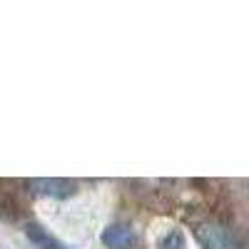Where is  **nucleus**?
<instances>
[{"mask_svg": "<svg viewBox=\"0 0 249 249\" xmlns=\"http://www.w3.org/2000/svg\"><path fill=\"white\" fill-rule=\"evenodd\" d=\"M100 242L105 249H135L137 234L130 224L115 222V224H107L105 230L100 232Z\"/></svg>", "mask_w": 249, "mask_h": 249, "instance_id": "nucleus-2", "label": "nucleus"}, {"mask_svg": "<svg viewBox=\"0 0 249 249\" xmlns=\"http://www.w3.org/2000/svg\"><path fill=\"white\" fill-rule=\"evenodd\" d=\"M195 239L204 249H242V239L234 234V230H227L219 224H197Z\"/></svg>", "mask_w": 249, "mask_h": 249, "instance_id": "nucleus-1", "label": "nucleus"}, {"mask_svg": "<svg viewBox=\"0 0 249 249\" xmlns=\"http://www.w3.org/2000/svg\"><path fill=\"white\" fill-rule=\"evenodd\" d=\"M25 234H28V239L37 247V249H75V247H70V244H65V242H60L55 234H50L43 224H37V222H30L28 227H25Z\"/></svg>", "mask_w": 249, "mask_h": 249, "instance_id": "nucleus-4", "label": "nucleus"}, {"mask_svg": "<svg viewBox=\"0 0 249 249\" xmlns=\"http://www.w3.org/2000/svg\"><path fill=\"white\" fill-rule=\"evenodd\" d=\"M28 187L35 192V195H43V197H53V199H68L75 195L77 190V182L72 179H60V177H53V179H30Z\"/></svg>", "mask_w": 249, "mask_h": 249, "instance_id": "nucleus-3", "label": "nucleus"}, {"mask_svg": "<svg viewBox=\"0 0 249 249\" xmlns=\"http://www.w3.org/2000/svg\"><path fill=\"white\" fill-rule=\"evenodd\" d=\"M160 249H184V237H182V232H179V230L167 232V234L162 237V242H160Z\"/></svg>", "mask_w": 249, "mask_h": 249, "instance_id": "nucleus-5", "label": "nucleus"}]
</instances>
